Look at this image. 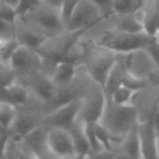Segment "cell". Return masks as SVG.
<instances>
[{
	"mask_svg": "<svg viewBox=\"0 0 159 159\" xmlns=\"http://www.w3.org/2000/svg\"><path fill=\"white\" fill-rule=\"evenodd\" d=\"M16 82V74L9 61H0V102H2L5 92L11 84Z\"/></svg>",
	"mask_w": 159,
	"mask_h": 159,
	"instance_id": "23",
	"label": "cell"
},
{
	"mask_svg": "<svg viewBox=\"0 0 159 159\" xmlns=\"http://www.w3.org/2000/svg\"><path fill=\"white\" fill-rule=\"evenodd\" d=\"M102 13L93 0H79L66 22V30L86 31L102 19Z\"/></svg>",
	"mask_w": 159,
	"mask_h": 159,
	"instance_id": "9",
	"label": "cell"
},
{
	"mask_svg": "<svg viewBox=\"0 0 159 159\" xmlns=\"http://www.w3.org/2000/svg\"><path fill=\"white\" fill-rule=\"evenodd\" d=\"M13 26H14V37L16 38L20 45H24L27 47H32V48H37L43 40L40 35H38L25 21L23 16L18 14L13 21Z\"/></svg>",
	"mask_w": 159,
	"mask_h": 159,
	"instance_id": "17",
	"label": "cell"
},
{
	"mask_svg": "<svg viewBox=\"0 0 159 159\" xmlns=\"http://www.w3.org/2000/svg\"><path fill=\"white\" fill-rule=\"evenodd\" d=\"M146 50L149 53V56L152 57V61H154L155 66H156L157 70L159 73V43L155 39V37L152 36V38L150 39V42L148 43V45L146 46Z\"/></svg>",
	"mask_w": 159,
	"mask_h": 159,
	"instance_id": "28",
	"label": "cell"
},
{
	"mask_svg": "<svg viewBox=\"0 0 159 159\" xmlns=\"http://www.w3.org/2000/svg\"><path fill=\"white\" fill-rule=\"evenodd\" d=\"M77 1H79V0H64L63 1V5H62L60 11H61V16H62V19H63L64 25H66V22H68L69 19H70L71 14H72V11H73V9H74Z\"/></svg>",
	"mask_w": 159,
	"mask_h": 159,
	"instance_id": "30",
	"label": "cell"
},
{
	"mask_svg": "<svg viewBox=\"0 0 159 159\" xmlns=\"http://www.w3.org/2000/svg\"><path fill=\"white\" fill-rule=\"evenodd\" d=\"M79 66L104 86L109 73L118 60V53L102 45L83 38L79 40Z\"/></svg>",
	"mask_w": 159,
	"mask_h": 159,
	"instance_id": "1",
	"label": "cell"
},
{
	"mask_svg": "<svg viewBox=\"0 0 159 159\" xmlns=\"http://www.w3.org/2000/svg\"><path fill=\"white\" fill-rule=\"evenodd\" d=\"M154 37H155V39H156L157 42L159 43V31H158V32H156V34L154 35Z\"/></svg>",
	"mask_w": 159,
	"mask_h": 159,
	"instance_id": "38",
	"label": "cell"
},
{
	"mask_svg": "<svg viewBox=\"0 0 159 159\" xmlns=\"http://www.w3.org/2000/svg\"><path fill=\"white\" fill-rule=\"evenodd\" d=\"M16 107L10 102H0V124L10 131L16 118Z\"/></svg>",
	"mask_w": 159,
	"mask_h": 159,
	"instance_id": "25",
	"label": "cell"
},
{
	"mask_svg": "<svg viewBox=\"0 0 159 159\" xmlns=\"http://www.w3.org/2000/svg\"><path fill=\"white\" fill-rule=\"evenodd\" d=\"M14 38L13 22H10L0 16V39H11Z\"/></svg>",
	"mask_w": 159,
	"mask_h": 159,
	"instance_id": "27",
	"label": "cell"
},
{
	"mask_svg": "<svg viewBox=\"0 0 159 159\" xmlns=\"http://www.w3.org/2000/svg\"><path fill=\"white\" fill-rule=\"evenodd\" d=\"M9 131L7 130L6 128H3L1 124H0V135H2V134H5V133H8Z\"/></svg>",
	"mask_w": 159,
	"mask_h": 159,
	"instance_id": "36",
	"label": "cell"
},
{
	"mask_svg": "<svg viewBox=\"0 0 159 159\" xmlns=\"http://www.w3.org/2000/svg\"><path fill=\"white\" fill-rule=\"evenodd\" d=\"M93 1L99 8L104 18L110 16L112 13H115V10H113V0H93Z\"/></svg>",
	"mask_w": 159,
	"mask_h": 159,
	"instance_id": "29",
	"label": "cell"
},
{
	"mask_svg": "<svg viewBox=\"0 0 159 159\" xmlns=\"http://www.w3.org/2000/svg\"><path fill=\"white\" fill-rule=\"evenodd\" d=\"M0 1H2V2L7 3V5H9L10 7L14 8L16 10V8H18V6H19V2H20V0H0Z\"/></svg>",
	"mask_w": 159,
	"mask_h": 159,
	"instance_id": "35",
	"label": "cell"
},
{
	"mask_svg": "<svg viewBox=\"0 0 159 159\" xmlns=\"http://www.w3.org/2000/svg\"><path fill=\"white\" fill-rule=\"evenodd\" d=\"M156 30H157V32L159 31V11H158V13H157V18H156Z\"/></svg>",
	"mask_w": 159,
	"mask_h": 159,
	"instance_id": "37",
	"label": "cell"
},
{
	"mask_svg": "<svg viewBox=\"0 0 159 159\" xmlns=\"http://www.w3.org/2000/svg\"><path fill=\"white\" fill-rule=\"evenodd\" d=\"M145 5V0H113L116 13H139Z\"/></svg>",
	"mask_w": 159,
	"mask_h": 159,
	"instance_id": "24",
	"label": "cell"
},
{
	"mask_svg": "<svg viewBox=\"0 0 159 159\" xmlns=\"http://www.w3.org/2000/svg\"><path fill=\"white\" fill-rule=\"evenodd\" d=\"M5 158L37 159V156L24 135L10 133L6 147Z\"/></svg>",
	"mask_w": 159,
	"mask_h": 159,
	"instance_id": "14",
	"label": "cell"
},
{
	"mask_svg": "<svg viewBox=\"0 0 159 159\" xmlns=\"http://www.w3.org/2000/svg\"><path fill=\"white\" fill-rule=\"evenodd\" d=\"M10 132L5 133V134L0 135V158H5L6 154V147H7L8 139H9Z\"/></svg>",
	"mask_w": 159,
	"mask_h": 159,
	"instance_id": "33",
	"label": "cell"
},
{
	"mask_svg": "<svg viewBox=\"0 0 159 159\" xmlns=\"http://www.w3.org/2000/svg\"><path fill=\"white\" fill-rule=\"evenodd\" d=\"M81 105L82 100L76 99L46 113L44 124L48 128H63L70 130L76 122Z\"/></svg>",
	"mask_w": 159,
	"mask_h": 159,
	"instance_id": "12",
	"label": "cell"
},
{
	"mask_svg": "<svg viewBox=\"0 0 159 159\" xmlns=\"http://www.w3.org/2000/svg\"><path fill=\"white\" fill-rule=\"evenodd\" d=\"M29 97L30 93L27 89L23 84L16 81L6 89L2 102H10L14 106H19V105L26 102Z\"/></svg>",
	"mask_w": 159,
	"mask_h": 159,
	"instance_id": "21",
	"label": "cell"
},
{
	"mask_svg": "<svg viewBox=\"0 0 159 159\" xmlns=\"http://www.w3.org/2000/svg\"><path fill=\"white\" fill-rule=\"evenodd\" d=\"M42 1H44L45 3H47V5L51 6V7H53V8L61 9L64 0H42Z\"/></svg>",
	"mask_w": 159,
	"mask_h": 159,
	"instance_id": "34",
	"label": "cell"
},
{
	"mask_svg": "<svg viewBox=\"0 0 159 159\" xmlns=\"http://www.w3.org/2000/svg\"><path fill=\"white\" fill-rule=\"evenodd\" d=\"M139 122V113L134 105H118L107 98L106 106L98 123L110 133L117 148L120 141L135 128Z\"/></svg>",
	"mask_w": 159,
	"mask_h": 159,
	"instance_id": "2",
	"label": "cell"
},
{
	"mask_svg": "<svg viewBox=\"0 0 159 159\" xmlns=\"http://www.w3.org/2000/svg\"><path fill=\"white\" fill-rule=\"evenodd\" d=\"M139 142H141L142 158H158V134L156 133L152 118L137 123Z\"/></svg>",
	"mask_w": 159,
	"mask_h": 159,
	"instance_id": "13",
	"label": "cell"
},
{
	"mask_svg": "<svg viewBox=\"0 0 159 159\" xmlns=\"http://www.w3.org/2000/svg\"><path fill=\"white\" fill-rule=\"evenodd\" d=\"M48 126L42 124V125L34 129L33 131H31L29 134L25 135L26 139L35 152L37 159L55 158L48 146Z\"/></svg>",
	"mask_w": 159,
	"mask_h": 159,
	"instance_id": "16",
	"label": "cell"
},
{
	"mask_svg": "<svg viewBox=\"0 0 159 159\" xmlns=\"http://www.w3.org/2000/svg\"><path fill=\"white\" fill-rule=\"evenodd\" d=\"M158 105H159V96H158Z\"/></svg>",
	"mask_w": 159,
	"mask_h": 159,
	"instance_id": "40",
	"label": "cell"
},
{
	"mask_svg": "<svg viewBox=\"0 0 159 159\" xmlns=\"http://www.w3.org/2000/svg\"><path fill=\"white\" fill-rule=\"evenodd\" d=\"M48 146L55 158H77L74 142L70 130L63 128H49Z\"/></svg>",
	"mask_w": 159,
	"mask_h": 159,
	"instance_id": "10",
	"label": "cell"
},
{
	"mask_svg": "<svg viewBox=\"0 0 159 159\" xmlns=\"http://www.w3.org/2000/svg\"><path fill=\"white\" fill-rule=\"evenodd\" d=\"M9 62L16 74V81L27 77L42 69V55L35 48L20 45L10 57Z\"/></svg>",
	"mask_w": 159,
	"mask_h": 159,
	"instance_id": "8",
	"label": "cell"
},
{
	"mask_svg": "<svg viewBox=\"0 0 159 159\" xmlns=\"http://www.w3.org/2000/svg\"><path fill=\"white\" fill-rule=\"evenodd\" d=\"M117 158H142L141 142H139L137 125L133 128L116 148Z\"/></svg>",
	"mask_w": 159,
	"mask_h": 159,
	"instance_id": "18",
	"label": "cell"
},
{
	"mask_svg": "<svg viewBox=\"0 0 159 159\" xmlns=\"http://www.w3.org/2000/svg\"><path fill=\"white\" fill-rule=\"evenodd\" d=\"M19 46L20 43L16 40V37L11 39H0V61H9L10 57Z\"/></svg>",
	"mask_w": 159,
	"mask_h": 159,
	"instance_id": "26",
	"label": "cell"
},
{
	"mask_svg": "<svg viewBox=\"0 0 159 159\" xmlns=\"http://www.w3.org/2000/svg\"><path fill=\"white\" fill-rule=\"evenodd\" d=\"M113 30L124 33H139L145 32L139 13H112L107 16Z\"/></svg>",
	"mask_w": 159,
	"mask_h": 159,
	"instance_id": "15",
	"label": "cell"
},
{
	"mask_svg": "<svg viewBox=\"0 0 159 159\" xmlns=\"http://www.w3.org/2000/svg\"><path fill=\"white\" fill-rule=\"evenodd\" d=\"M139 91L128 85H120L107 98L118 105H133V100Z\"/></svg>",
	"mask_w": 159,
	"mask_h": 159,
	"instance_id": "22",
	"label": "cell"
},
{
	"mask_svg": "<svg viewBox=\"0 0 159 159\" xmlns=\"http://www.w3.org/2000/svg\"><path fill=\"white\" fill-rule=\"evenodd\" d=\"M70 132L74 142L77 158H91L92 149L85 131V122L76 120L70 129Z\"/></svg>",
	"mask_w": 159,
	"mask_h": 159,
	"instance_id": "19",
	"label": "cell"
},
{
	"mask_svg": "<svg viewBox=\"0 0 159 159\" xmlns=\"http://www.w3.org/2000/svg\"><path fill=\"white\" fill-rule=\"evenodd\" d=\"M39 0H20L19 6L16 8V13L24 14L26 11H29L33 6H35Z\"/></svg>",
	"mask_w": 159,
	"mask_h": 159,
	"instance_id": "32",
	"label": "cell"
},
{
	"mask_svg": "<svg viewBox=\"0 0 159 159\" xmlns=\"http://www.w3.org/2000/svg\"><path fill=\"white\" fill-rule=\"evenodd\" d=\"M18 16L16 13V10L14 8L10 7L7 3L0 1V16L2 19L7 21H10V22H13L16 16Z\"/></svg>",
	"mask_w": 159,
	"mask_h": 159,
	"instance_id": "31",
	"label": "cell"
},
{
	"mask_svg": "<svg viewBox=\"0 0 159 159\" xmlns=\"http://www.w3.org/2000/svg\"><path fill=\"white\" fill-rule=\"evenodd\" d=\"M158 149H159V139H158Z\"/></svg>",
	"mask_w": 159,
	"mask_h": 159,
	"instance_id": "39",
	"label": "cell"
},
{
	"mask_svg": "<svg viewBox=\"0 0 159 159\" xmlns=\"http://www.w3.org/2000/svg\"><path fill=\"white\" fill-rule=\"evenodd\" d=\"M16 107V118L10 133H16L20 135H26L37 126L44 124L46 116V107L43 102L30 95L29 99Z\"/></svg>",
	"mask_w": 159,
	"mask_h": 159,
	"instance_id": "4",
	"label": "cell"
},
{
	"mask_svg": "<svg viewBox=\"0 0 159 159\" xmlns=\"http://www.w3.org/2000/svg\"><path fill=\"white\" fill-rule=\"evenodd\" d=\"M18 82L24 85L29 91L30 95L43 102L45 106L52 99L57 89V85L55 84L52 79L43 73L42 71L34 73L22 80H19Z\"/></svg>",
	"mask_w": 159,
	"mask_h": 159,
	"instance_id": "11",
	"label": "cell"
},
{
	"mask_svg": "<svg viewBox=\"0 0 159 159\" xmlns=\"http://www.w3.org/2000/svg\"><path fill=\"white\" fill-rule=\"evenodd\" d=\"M82 105L77 120L85 123L98 122L107 102V95L104 86L97 81H94L85 95L82 97Z\"/></svg>",
	"mask_w": 159,
	"mask_h": 159,
	"instance_id": "7",
	"label": "cell"
},
{
	"mask_svg": "<svg viewBox=\"0 0 159 159\" xmlns=\"http://www.w3.org/2000/svg\"><path fill=\"white\" fill-rule=\"evenodd\" d=\"M118 60L121 62L129 74L133 77L149 83L158 73L152 57L146 49H137L126 53H118Z\"/></svg>",
	"mask_w": 159,
	"mask_h": 159,
	"instance_id": "6",
	"label": "cell"
},
{
	"mask_svg": "<svg viewBox=\"0 0 159 159\" xmlns=\"http://www.w3.org/2000/svg\"><path fill=\"white\" fill-rule=\"evenodd\" d=\"M82 34V31L66 30L58 35L44 39L42 44L36 48V50L44 57L51 58L57 61H62L66 60L71 50L74 48Z\"/></svg>",
	"mask_w": 159,
	"mask_h": 159,
	"instance_id": "5",
	"label": "cell"
},
{
	"mask_svg": "<svg viewBox=\"0 0 159 159\" xmlns=\"http://www.w3.org/2000/svg\"><path fill=\"white\" fill-rule=\"evenodd\" d=\"M77 68H79V66L72 63V62L64 61V60L59 61L51 79H52V81L55 82V84L57 85V86L58 85L69 83L70 81H72L73 77H74Z\"/></svg>",
	"mask_w": 159,
	"mask_h": 159,
	"instance_id": "20",
	"label": "cell"
},
{
	"mask_svg": "<svg viewBox=\"0 0 159 159\" xmlns=\"http://www.w3.org/2000/svg\"><path fill=\"white\" fill-rule=\"evenodd\" d=\"M21 16H23L27 24L45 39L66 30L60 9L51 7L42 0Z\"/></svg>",
	"mask_w": 159,
	"mask_h": 159,
	"instance_id": "3",
	"label": "cell"
}]
</instances>
